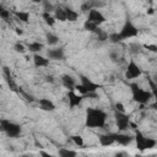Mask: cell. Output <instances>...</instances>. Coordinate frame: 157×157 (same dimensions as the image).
Wrapping results in <instances>:
<instances>
[{
  "instance_id": "6da1fadb",
  "label": "cell",
  "mask_w": 157,
  "mask_h": 157,
  "mask_svg": "<svg viewBox=\"0 0 157 157\" xmlns=\"http://www.w3.org/2000/svg\"><path fill=\"white\" fill-rule=\"evenodd\" d=\"M107 114L102 109L88 108L86 110V125L88 128H103L105 125Z\"/></svg>"
},
{
  "instance_id": "7a4b0ae2",
  "label": "cell",
  "mask_w": 157,
  "mask_h": 157,
  "mask_svg": "<svg viewBox=\"0 0 157 157\" xmlns=\"http://www.w3.org/2000/svg\"><path fill=\"white\" fill-rule=\"evenodd\" d=\"M130 88H131V93H132L134 101L137 102V103H140V104H146L153 97L152 92L142 90L141 87L137 86V83H131L130 85Z\"/></svg>"
},
{
  "instance_id": "3957f363",
  "label": "cell",
  "mask_w": 157,
  "mask_h": 157,
  "mask_svg": "<svg viewBox=\"0 0 157 157\" xmlns=\"http://www.w3.org/2000/svg\"><path fill=\"white\" fill-rule=\"evenodd\" d=\"M81 77V83L80 85H76V90H78V92L85 97L90 93H94L97 88H99V85L92 82L91 80H88L86 76H80Z\"/></svg>"
},
{
  "instance_id": "277c9868",
  "label": "cell",
  "mask_w": 157,
  "mask_h": 157,
  "mask_svg": "<svg viewBox=\"0 0 157 157\" xmlns=\"http://www.w3.org/2000/svg\"><path fill=\"white\" fill-rule=\"evenodd\" d=\"M0 124H1L2 131H4L7 136H10V137H17V136L21 134V126H20L18 124H16V123H12V121H10V120L2 119V120L0 121Z\"/></svg>"
},
{
  "instance_id": "5b68a950",
  "label": "cell",
  "mask_w": 157,
  "mask_h": 157,
  "mask_svg": "<svg viewBox=\"0 0 157 157\" xmlns=\"http://www.w3.org/2000/svg\"><path fill=\"white\" fill-rule=\"evenodd\" d=\"M135 140H136V147L140 151L150 150V148H153L156 146V140H153L151 137H145L140 131H136Z\"/></svg>"
},
{
  "instance_id": "8992f818",
  "label": "cell",
  "mask_w": 157,
  "mask_h": 157,
  "mask_svg": "<svg viewBox=\"0 0 157 157\" xmlns=\"http://www.w3.org/2000/svg\"><path fill=\"white\" fill-rule=\"evenodd\" d=\"M121 39H126V38H131V37H135L137 36V28L131 23V21H126L125 25L123 26L121 31L119 32Z\"/></svg>"
},
{
  "instance_id": "52a82bcc",
  "label": "cell",
  "mask_w": 157,
  "mask_h": 157,
  "mask_svg": "<svg viewBox=\"0 0 157 157\" xmlns=\"http://www.w3.org/2000/svg\"><path fill=\"white\" fill-rule=\"evenodd\" d=\"M141 74H142V71H141V69L139 67V65H137L134 60H130V63L128 64L126 71H125V77L129 78V80H132V78L139 77Z\"/></svg>"
},
{
  "instance_id": "ba28073f",
  "label": "cell",
  "mask_w": 157,
  "mask_h": 157,
  "mask_svg": "<svg viewBox=\"0 0 157 157\" xmlns=\"http://www.w3.org/2000/svg\"><path fill=\"white\" fill-rule=\"evenodd\" d=\"M114 117H115V123H117V126H118L119 130L123 131V130H126L130 126V119H129V117L126 114L115 110Z\"/></svg>"
},
{
  "instance_id": "9c48e42d",
  "label": "cell",
  "mask_w": 157,
  "mask_h": 157,
  "mask_svg": "<svg viewBox=\"0 0 157 157\" xmlns=\"http://www.w3.org/2000/svg\"><path fill=\"white\" fill-rule=\"evenodd\" d=\"M87 20H88L90 22H92V23L99 26L101 23H103V22L105 21V17L102 15L101 11H98L97 9H93V10H91V11L88 12V18H87Z\"/></svg>"
},
{
  "instance_id": "30bf717a",
  "label": "cell",
  "mask_w": 157,
  "mask_h": 157,
  "mask_svg": "<svg viewBox=\"0 0 157 157\" xmlns=\"http://www.w3.org/2000/svg\"><path fill=\"white\" fill-rule=\"evenodd\" d=\"M48 58L53 60H63L65 58L64 49L63 48H55V49H49L48 50Z\"/></svg>"
},
{
  "instance_id": "8fae6325",
  "label": "cell",
  "mask_w": 157,
  "mask_h": 157,
  "mask_svg": "<svg viewBox=\"0 0 157 157\" xmlns=\"http://www.w3.org/2000/svg\"><path fill=\"white\" fill-rule=\"evenodd\" d=\"M114 142H115V134L114 132H108V134L99 136V144L102 146H109Z\"/></svg>"
},
{
  "instance_id": "7c38bea8",
  "label": "cell",
  "mask_w": 157,
  "mask_h": 157,
  "mask_svg": "<svg viewBox=\"0 0 157 157\" xmlns=\"http://www.w3.org/2000/svg\"><path fill=\"white\" fill-rule=\"evenodd\" d=\"M67 98H69V104H70V108H74V107L78 105V104L82 102L83 96H77V94H75L72 91H70V92L67 93Z\"/></svg>"
},
{
  "instance_id": "4fadbf2b",
  "label": "cell",
  "mask_w": 157,
  "mask_h": 157,
  "mask_svg": "<svg viewBox=\"0 0 157 157\" xmlns=\"http://www.w3.org/2000/svg\"><path fill=\"white\" fill-rule=\"evenodd\" d=\"M38 104H39V107H40L43 110H49V112H52V110L55 109V104H54L50 99H48V98H40V99L38 101Z\"/></svg>"
},
{
  "instance_id": "5bb4252c",
  "label": "cell",
  "mask_w": 157,
  "mask_h": 157,
  "mask_svg": "<svg viewBox=\"0 0 157 157\" xmlns=\"http://www.w3.org/2000/svg\"><path fill=\"white\" fill-rule=\"evenodd\" d=\"M61 82H63V85H64L66 88H69V90L76 88L75 78H72V77L69 76V75H63V76H61Z\"/></svg>"
},
{
  "instance_id": "9a60e30c",
  "label": "cell",
  "mask_w": 157,
  "mask_h": 157,
  "mask_svg": "<svg viewBox=\"0 0 157 157\" xmlns=\"http://www.w3.org/2000/svg\"><path fill=\"white\" fill-rule=\"evenodd\" d=\"M131 141H132V137H131L130 135H125V134H115V142H118V144H120V145L126 146V145L131 144Z\"/></svg>"
},
{
  "instance_id": "2e32d148",
  "label": "cell",
  "mask_w": 157,
  "mask_h": 157,
  "mask_svg": "<svg viewBox=\"0 0 157 157\" xmlns=\"http://www.w3.org/2000/svg\"><path fill=\"white\" fill-rule=\"evenodd\" d=\"M33 61H34V65L37 67H42V66H48L49 65V59H45L44 56L38 55V54H34Z\"/></svg>"
},
{
  "instance_id": "e0dca14e",
  "label": "cell",
  "mask_w": 157,
  "mask_h": 157,
  "mask_svg": "<svg viewBox=\"0 0 157 157\" xmlns=\"http://www.w3.org/2000/svg\"><path fill=\"white\" fill-rule=\"evenodd\" d=\"M55 20H59V21H65L67 20L66 18V12H65V7H56L55 9Z\"/></svg>"
},
{
  "instance_id": "ac0fdd59",
  "label": "cell",
  "mask_w": 157,
  "mask_h": 157,
  "mask_svg": "<svg viewBox=\"0 0 157 157\" xmlns=\"http://www.w3.org/2000/svg\"><path fill=\"white\" fill-rule=\"evenodd\" d=\"M65 12H66V18L69 21H71V22L76 21L77 17H78V13L76 11H74L72 9H70V7H65Z\"/></svg>"
},
{
  "instance_id": "d6986e66",
  "label": "cell",
  "mask_w": 157,
  "mask_h": 157,
  "mask_svg": "<svg viewBox=\"0 0 157 157\" xmlns=\"http://www.w3.org/2000/svg\"><path fill=\"white\" fill-rule=\"evenodd\" d=\"M148 85H150L151 92H152V94H153V97H155V99H156V102H155V104H153V108H157V86H156V83L153 82V80H152L151 77H148Z\"/></svg>"
},
{
  "instance_id": "ffe728a7",
  "label": "cell",
  "mask_w": 157,
  "mask_h": 157,
  "mask_svg": "<svg viewBox=\"0 0 157 157\" xmlns=\"http://www.w3.org/2000/svg\"><path fill=\"white\" fill-rule=\"evenodd\" d=\"M13 15H15L20 21H22V22H28V20H29V13L26 12V11H15Z\"/></svg>"
},
{
  "instance_id": "44dd1931",
  "label": "cell",
  "mask_w": 157,
  "mask_h": 157,
  "mask_svg": "<svg viewBox=\"0 0 157 157\" xmlns=\"http://www.w3.org/2000/svg\"><path fill=\"white\" fill-rule=\"evenodd\" d=\"M83 28H85L86 31L94 32V33H97V32H98V29H99V27H98L97 25H94V23L90 22L88 20H86V21H85V23H83Z\"/></svg>"
},
{
  "instance_id": "7402d4cb",
  "label": "cell",
  "mask_w": 157,
  "mask_h": 157,
  "mask_svg": "<svg viewBox=\"0 0 157 157\" xmlns=\"http://www.w3.org/2000/svg\"><path fill=\"white\" fill-rule=\"evenodd\" d=\"M43 48H44V45H43V43H40V42H33V43H29V44H28L29 52H33V53H37V52L42 50Z\"/></svg>"
},
{
  "instance_id": "603a6c76",
  "label": "cell",
  "mask_w": 157,
  "mask_h": 157,
  "mask_svg": "<svg viewBox=\"0 0 157 157\" xmlns=\"http://www.w3.org/2000/svg\"><path fill=\"white\" fill-rule=\"evenodd\" d=\"M59 156L60 157H76V152L72 150H67V148H60Z\"/></svg>"
},
{
  "instance_id": "cb8c5ba5",
  "label": "cell",
  "mask_w": 157,
  "mask_h": 157,
  "mask_svg": "<svg viewBox=\"0 0 157 157\" xmlns=\"http://www.w3.org/2000/svg\"><path fill=\"white\" fill-rule=\"evenodd\" d=\"M45 38H47V43L49 45H54V44H56L59 42V38L55 34H53V33H47Z\"/></svg>"
},
{
  "instance_id": "d4e9b609",
  "label": "cell",
  "mask_w": 157,
  "mask_h": 157,
  "mask_svg": "<svg viewBox=\"0 0 157 157\" xmlns=\"http://www.w3.org/2000/svg\"><path fill=\"white\" fill-rule=\"evenodd\" d=\"M43 18H44V21H45V23L47 25H49V26H53L54 23H55V17H53L49 12H43Z\"/></svg>"
},
{
  "instance_id": "484cf974",
  "label": "cell",
  "mask_w": 157,
  "mask_h": 157,
  "mask_svg": "<svg viewBox=\"0 0 157 157\" xmlns=\"http://www.w3.org/2000/svg\"><path fill=\"white\" fill-rule=\"evenodd\" d=\"M108 39H109L112 43H119V42H121V40H123V39H121V37H120V34H119L118 32L110 33V34H109V37H108Z\"/></svg>"
},
{
  "instance_id": "4316f807",
  "label": "cell",
  "mask_w": 157,
  "mask_h": 157,
  "mask_svg": "<svg viewBox=\"0 0 157 157\" xmlns=\"http://www.w3.org/2000/svg\"><path fill=\"white\" fill-rule=\"evenodd\" d=\"M10 10H6V9H0V17L2 18V20H5V21H7L9 18H10Z\"/></svg>"
},
{
  "instance_id": "83f0119b",
  "label": "cell",
  "mask_w": 157,
  "mask_h": 157,
  "mask_svg": "<svg viewBox=\"0 0 157 157\" xmlns=\"http://www.w3.org/2000/svg\"><path fill=\"white\" fill-rule=\"evenodd\" d=\"M71 140L75 142V145H77L78 147H82L83 146V140H82V137L81 136H77V135H74L72 137H71Z\"/></svg>"
},
{
  "instance_id": "f1b7e54d",
  "label": "cell",
  "mask_w": 157,
  "mask_h": 157,
  "mask_svg": "<svg viewBox=\"0 0 157 157\" xmlns=\"http://www.w3.org/2000/svg\"><path fill=\"white\" fill-rule=\"evenodd\" d=\"M97 34H98V39L99 40H105V39H108V34H107V32H104V31H102L101 28L98 29V32H97Z\"/></svg>"
},
{
  "instance_id": "f546056e",
  "label": "cell",
  "mask_w": 157,
  "mask_h": 157,
  "mask_svg": "<svg viewBox=\"0 0 157 157\" xmlns=\"http://www.w3.org/2000/svg\"><path fill=\"white\" fill-rule=\"evenodd\" d=\"M15 50L17 52V53H25V47H23V44H21V43H16L15 44Z\"/></svg>"
},
{
  "instance_id": "4dcf8cb0",
  "label": "cell",
  "mask_w": 157,
  "mask_h": 157,
  "mask_svg": "<svg viewBox=\"0 0 157 157\" xmlns=\"http://www.w3.org/2000/svg\"><path fill=\"white\" fill-rule=\"evenodd\" d=\"M53 9H54V7H53V5H52L50 2H44V10H45L44 12H49V13H50V11H52Z\"/></svg>"
},
{
  "instance_id": "1f68e13d",
  "label": "cell",
  "mask_w": 157,
  "mask_h": 157,
  "mask_svg": "<svg viewBox=\"0 0 157 157\" xmlns=\"http://www.w3.org/2000/svg\"><path fill=\"white\" fill-rule=\"evenodd\" d=\"M115 109H117V112L124 113V105H123L121 103H117V104H115Z\"/></svg>"
},
{
  "instance_id": "d6a6232c",
  "label": "cell",
  "mask_w": 157,
  "mask_h": 157,
  "mask_svg": "<svg viewBox=\"0 0 157 157\" xmlns=\"http://www.w3.org/2000/svg\"><path fill=\"white\" fill-rule=\"evenodd\" d=\"M145 48H146V49H148V50H151V52H157V45L146 44V45H145Z\"/></svg>"
},
{
  "instance_id": "836d02e7",
  "label": "cell",
  "mask_w": 157,
  "mask_h": 157,
  "mask_svg": "<svg viewBox=\"0 0 157 157\" xmlns=\"http://www.w3.org/2000/svg\"><path fill=\"white\" fill-rule=\"evenodd\" d=\"M115 157H129V155H128L126 152H123V151H120V152L115 153Z\"/></svg>"
},
{
  "instance_id": "e575fe53",
  "label": "cell",
  "mask_w": 157,
  "mask_h": 157,
  "mask_svg": "<svg viewBox=\"0 0 157 157\" xmlns=\"http://www.w3.org/2000/svg\"><path fill=\"white\" fill-rule=\"evenodd\" d=\"M40 157H55V156H53V155H50V153H48V152L42 151V152H40Z\"/></svg>"
},
{
  "instance_id": "d590c367",
  "label": "cell",
  "mask_w": 157,
  "mask_h": 157,
  "mask_svg": "<svg viewBox=\"0 0 157 157\" xmlns=\"http://www.w3.org/2000/svg\"><path fill=\"white\" fill-rule=\"evenodd\" d=\"M152 80H153V82H155V83H156V86H157V74L155 75V78H152Z\"/></svg>"
},
{
  "instance_id": "8d00e7d4",
  "label": "cell",
  "mask_w": 157,
  "mask_h": 157,
  "mask_svg": "<svg viewBox=\"0 0 157 157\" xmlns=\"http://www.w3.org/2000/svg\"><path fill=\"white\" fill-rule=\"evenodd\" d=\"M16 32H17V33H18V34H22V31H21V29H17V31H16Z\"/></svg>"
},
{
  "instance_id": "74e56055",
  "label": "cell",
  "mask_w": 157,
  "mask_h": 157,
  "mask_svg": "<svg viewBox=\"0 0 157 157\" xmlns=\"http://www.w3.org/2000/svg\"><path fill=\"white\" fill-rule=\"evenodd\" d=\"M21 157H31V156H28V155H23V156H21Z\"/></svg>"
}]
</instances>
